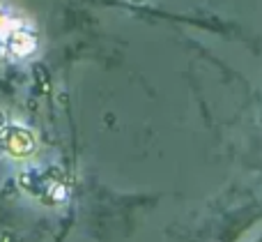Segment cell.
Listing matches in <instances>:
<instances>
[{
	"mask_svg": "<svg viewBox=\"0 0 262 242\" xmlns=\"http://www.w3.org/2000/svg\"><path fill=\"white\" fill-rule=\"evenodd\" d=\"M37 49V35L32 26L23 18L7 12L0 0V53L12 60H21L32 55Z\"/></svg>",
	"mask_w": 262,
	"mask_h": 242,
	"instance_id": "1",
	"label": "cell"
},
{
	"mask_svg": "<svg viewBox=\"0 0 262 242\" xmlns=\"http://www.w3.org/2000/svg\"><path fill=\"white\" fill-rule=\"evenodd\" d=\"M0 148L12 157H28L35 152V136L26 127L9 125L0 129Z\"/></svg>",
	"mask_w": 262,
	"mask_h": 242,
	"instance_id": "2",
	"label": "cell"
}]
</instances>
